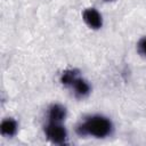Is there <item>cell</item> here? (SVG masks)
<instances>
[{
    "instance_id": "cell-1",
    "label": "cell",
    "mask_w": 146,
    "mask_h": 146,
    "mask_svg": "<svg viewBox=\"0 0 146 146\" xmlns=\"http://www.w3.org/2000/svg\"><path fill=\"white\" fill-rule=\"evenodd\" d=\"M79 136H92L96 138H105L113 131V124L110 119L103 115H92L79 123L75 128Z\"/></svg>"
},
{
    "instance_id": "cell-2",
    "label": "cell",
    "mask_w": 146,
    "mask_h": 146,
    "mask_svg": "<svg viewBox=\"0 0 146 146\" xmlns=\"http://www.w3.org/2000/svg\"><path fill=\"white\" fill-rule=\"evenodd\" d=\"M46 137L54 144H64L67 138V131L62 125V123L57 122H48L44 127Z\"/></svg>"
},
{
    "instance_id": "cell-3",
    "label": "cell",
    "mask_w": 146,
    "mask_h": 146,
    "mask_svg": "<svg viewBox=\"0 0 146 146\" xmlns=\"http://www.w3.org/2000/svg\"><path fill=\"white\" fill-rule=\"evenodd\" d=\"M83 21L84 23L94 30H98L103 25V18L102 15L95 9V8H88L83 11Z\"/></svg>"
},
{
    "instance_id": "cell-4",
    "label": "cell",
    "mask_w": 146,
    "mask_h": 146,
    "mask_svg": "<svg viewBox=\"0 0 146 146\" xmlns=\"http://www.w3.org/2000/svg\"><path fill=\"white\" fill-rule=\"evenodd\" d=\"M66 117V108L60 104H52L48 110L49 122L62 123Z\"/></svg>"
},
{
    "instance_id": "cell-5",
    "label": "cell",
    "mask_w": 146,
    "mask_h": 146,
    "mask_svg": "<svg viewBox=\"0 0 146 146\" xmlns=\"http://www.w3.org/2000/svg\"><path fill=\"white\" fill-rule=\"evenodd\" d=\"M18 130V124L17 122L11 119V117H8V119H5L2 122H1V125H0V132L2 136L5 137H14L16 135Z\"/></svg>"
},
{
    "instance_id": "cell-6",
    "label": "cell",
    "mask_w": 146,
    "mask_h": 146,
    "mask_svg": "<svg viewBox=\"0 0 146 146\" xmlns=\"http://www.w3.org/2000/svg\"><path fill=\"white\" fill-rule=\"evenodd\" d=\"M72 88L74 90L75 96L79 97V98H83V97L88 96L89 92H90V86H89V83L86 80L81 79V78H78L74 81V83L72 84Z\"/></svg>"
},
{
    "instance_id": "cell-7",
    "label": "cell",
    "mask_w": 146,
    "mask_h": 146,
    "mask_svg": "<svg viewBox=\"0 0 146 146\" xmlns=\"http://www.w3.org/2000/svg\"><path fill=\"white\" fill-rule=\"evenodd\" d=\"M78 78H79V73L76 70H66L60 75V82L66 87H72V84Z\"/></svg>"
},
{
    "instance_id": "cell-8",
    "label": "cell",
    "mask_w": 146,
    "mask_h": 146,
    "mask_svg": "<svg viewBox=\"0 0 146 146\" xmlns=\"http://www.w3.org/2000/svg\"><path fill=\"white\" fill-rule=\"evenodd\" d=\"M137 49H138V52L143 56H146V36L141 38L137 44Z\"/></svg>"
},
{
    "instance_id": "cell-9",
    "label": "cell",
    "mask_w": 146,
    "mask_h": 146,
    "mask_svg": "<svg viewBox=\"0 0 146 146\" xmlns=\"http://www.w3.org/2000/svg\"><path fill=\"white\" fill-rule=\"evenodd\" d=\"M105 1H113V0H105Z\"/></svg>"
}]
</instances>
